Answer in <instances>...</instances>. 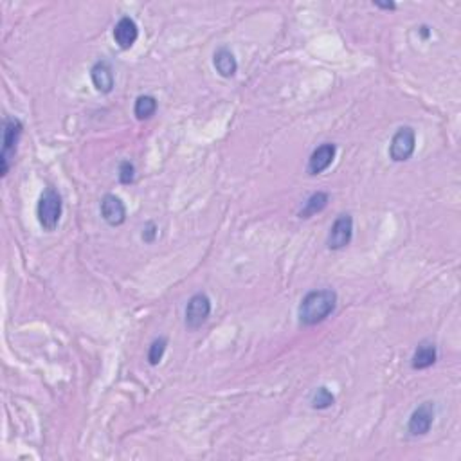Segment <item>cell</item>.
<instances>
[{"label": "cell", "mask_w": 461, "mask_h": 461, "mask_svg": "<svg viewBox=\"0 0 461 461\" xmlns=\"http://www.w3.org/2000/svg\"><path fill=\"white\" fill-rule=\"evenodd\" d=\"M436 359H438V350H436V346L429 341H423L420 342L418 348H416L415 354H413L411 366L413 369H427L435 364Z\"/></svg>", "instance_id": "12"}, {"label": "cell", "mask_w": 461, "mask_h": 461, "mask_svg": "<svg viewBox=\"0 0 461 461\" xmlns=\"http://www.w3.org/2000/svg\"><path fill=\"white\" fill-rule=\"evenodd\" d=\"M373 4L377 6V8H381V9H395L396 8L395 2H373Z\"/></svg>", "instance_id": "20"}, {"label": "cell", "mask_w": 461, "mask_h": 461, "mask_svg": "<svg viewBox=\"0 0 461 461\" xmlns=\"http://www.w3.org/2000/svg\"><path fill=\"white\" fill-rule=\"evenodd\" d=\"M166 348H168V339L166 337L155 339V341L152 342L150 350H148V362H150L152 366H157L159 362L162 361V357H164Z\"/></svg>", "instance_id": "17"}, {"label": "cell", "mask_w": 461, "mask_h": 461, "mask_svg": "<svg viewBox=\"0 0 461 461\" xmlns=\"http://www.w3.org/2000/svg\"><path fill=\"white\" fill-rule=\"evenodd\" d=\"M420 29H422V36H423V38H429V27L422 26V27H420Z\"/></svg>", "instance_id": "21"}, {"label": "cell", "mask_w": 461, "mask_h": 461, "mask_svg": "<svg viewBox=\"0 0 461 461\" xmlns=\"http://www.w3.org/2000/svg\"><path fill=\"white\" fill-rule=\"evenodd\" d=\"M155 112H157V100H155L154 96L144 94V96H139L137 100H135L134 114L139 121L150 120Z\"/></svg>", "instance_id": "15"}, {"label": "cell", "mask_w": 461, "mask_h": 461, "mask_svg": "<svg viewBox=\"0 0 461 461\" xmlns=\"http://www.w3.org/2000/svg\"><path fill=\"white\" fill-rule=\"evenodd\" d=\"M62 211L63 202L60 193L54 188H47L40 196L38 206H36V216H38L40 226L46 231H54L62 220Z\"/></svg>", "instance_id": "2"}, {"label": "cell", "mask_w": 461, "mask_h": 461, "mask_svg": "<svg viewBox=\"0 0 461 461\" xmlns=\"http://www.w3.org/2000/svg\"><path fill=\"white\" fill-rule=\"evenodd\" d=\"M23 124L16 117H6L4 120V141H2V154H0V173L6 177L11 166V159L15 157L16 147H18L20 135H22Z\"/></svg>", "instance_id": "3"}, {"label": "cell", "mask_w": 461, "mask_h": 461, "mask_svg": "<svg viewBox=\"0 0 461 461\" xmlns=\"http://www.w3.org/2000/svg\"><path fill=\"white\" fill-rule=\"evenodd\" d=\"M435 423V403L423 402L422 406L413 411L411 418L408 422V430L411 436H423L427 435Z\"/></svg>", "instance_id": "7"}, {"label": "cell", "mask_w": 461, "mask_h": 461, "mask_svg": "<svg viewBox=\"0 0 461 461\" xmlns=\"http://www.w3.org/2000/svg\"><path fill=\"white\" fill-rule=\"evenodd\" d=\"M90 80H92L97 92L108 94L114 90V85H115L114 70H112L110 63L105 62V60L94 63V67L90 69Z\"/></svg>", "instance_id": "11"}, {"label": "cell", "mask_w": 461, "mask_h": 461, "mask_svg": "<svg viewBox=\"0 0 461 461\" xmlns=\"http://www.w3.org/2000/svg\"><path fill=\"white\" fill-rule=\"evenodd\" d=\"M337 294L332 288L312 290L303 297L300 304V323L303 327H314L327 319L328 315L335 310Z\"/></svg>", "instance_id": "1"}, {"label": "cell", "mask_w": 461, "mask_h": 461, "mask_svg": "<svg viewBox=\"0 0 461 461\" xmlns=\"http://www.w3.org/2000/svg\"><path fill=\"white\" fill-rule=\"evenodd\" d=\"M137 38H139V29L134 18H130V16H123L120 22L115 23L114 40L120 49L123 51L130 49V47H134V43L137 42Z\"/></svg>", "instance_id": "10"}, {"label": "cell", "mask_w": 461, "mask_h": 461, "mask_svg": "<svg viewBox=\"0 0 461 461\" xmlns=\"http://www.w3.org/2000/svg\"><path fill=\"white\" fill-rule=\"evenodd\" d=\"M335 154H337V148L332 142H324L319 148H315L312 152L310 159H308V173L310 175H319L324 169L330 168L335 159Z\"/></svg>", "instance_id": "9"}, {"label": "cell", "mask_w": 461, "mask_h": 461, "mask_svg": "<svg viewBox=\"0 0 461 461\" xmlns=\"http://www.w3.org/2000/svg\"><path fill=\"white\" fill-rule=\"evenodd\" d=\"M155 238H157V226L154 222H148L142 229V240L147 243H152L155 242Z\"/></svg>", "instance_id": "19"}, {"label": "cell", "mask_w": 461, "mask_h": 461, "mask_svg": "<svg viewBox=\"0 0 461 461\" xmlns=\"http://www.w3.org/2000/svg\"><path fill=\"white\" fill-rule=\"evenodd\" d=\"M351 238H354V218L351 215H339L328 235V249H344L350 245Z\"/></svg>", "instance_id": "6"}, {"label": "cell", "mask_w": 461, "mask_h": 461, "mask_svg": "<svg viewBox=\"0 0 461 461\" xmlns=\"http://www.w3.org/2000/svg\"><path fill=\"white\" fill-rule=\"evenodd\" d=\"M213 63H215L216 73L222 78H233L238 70V63H236L235 54L231 53L227 47H220L215 53V58H213Z\"/></svg>", "instance_id": "13"}, {"label": "cell", "mask_w": 461, "mask_h": 461, "mask_svg": "<svg viewBox=\"0 0 461 461\" xmlns=\"http://www.w3.org/2000/svg\"><path fill=\"white\" fill-rule=\"evenodd\" d=\"M135 179V166L130 161H123L120 164V182L121 184L128 186L132 184Z\"/></svg>", "instance_id": "18"}, {"label": "cell", "mask_w": 461, "mask_h": 461, "mask_svg": "<svg viewBox=\"0 0 461 461\" xmlns=\"http://www.w3.org/2000/svg\"><path fill=\"white\" fill-rule=\"evenodd\" d=\"M335 402V396L328 388H319L312 396V408L314 409H328Z\"/></svg>", "instance_id": "16"}, {"label": "cell", "mask_w": 461, "mask_h": 461, "mask_svg": "<svg viewBox=\"0 0 461 461\" xmlns=\"http://www.w3.org/2000/svg\"><path fill=\"white\" fill-rule=\"evenodd\" d=\"M211 315V300L206 294H195L186 307V327L198 330Z\"/></svg>", "instance_id": "5"}, {"label": "cell", "mask_w": 461, "mask_h": 461, "mask_svg": "<svg viewBox=\"0 0 461 461\" xmlns=\"http://www.w3.org/2000/svg\"><path fill=\"white\" fill-rule=\"evenodd\" d=\"M328 200H330V196H328L327 193H314V195L304 202V208L300 211V218H310V216L321 213L328 206Z\"/></svg>", "instance_id": "14"}, {"label": "cell", "mask_w": 461, "mask_h": 461, "mask_svg": "<svg viewBox=\"0 0 461 461\" xmlns=\"http://www.w3.org/2000/svg\"><path fill=\"white\" fill-rule=\"evenodd\" d=\"M101 216L108 226H123L124 220H127V208H124L123 200L120 196L112 195V193L105 195L101 200Z\"/></svg>", "instance_id": "8"}, {"label": "cell", "mask_w": 461, "mask_h": 461, "mask_svg": "<svg viewBox=\"0 0 461 461\" xmlns=\"http://www.w3.org/2000/svg\"><path fill=\"white\" fill-rule=\"evenodd\" d=\"M416 148V134L411 127L398 128L389 144V157L395 162H406L413 157Z\"/></svg>", "instance_id": "4"}]
</instances>
